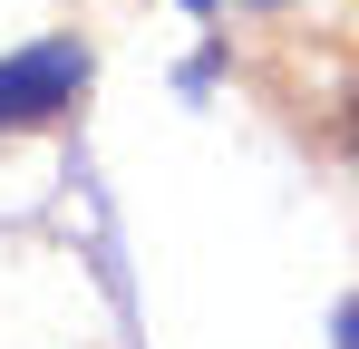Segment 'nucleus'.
I'll return each instance as SVG.
<instances>
[{"label": "nucleus", "mask_w": 359, "mask_h": 349, "mask_svg": "<svg viewBox=\"0 0 359 349\" xmlns=\"http://www.w3.org/2000/svg\"><path fill=\"white\" fill-rule=\"evenodd\" d=\"M78 88H88V49L78 39H39V49L0 58V126H49V116H68Z\"/></svg>", "instance_id": "nucleus-1"}, {"label": "nucleus", "mask_w": 359, "mask_h": 349, "mask_svg": "<svg viewBox=\"0 0 359 349\" xmlns=\"http://www.w3.org/2000/svg\"><path fill=\"white\" fill-rule=\"evenodd\" d=\"M194 10H224V0H194Z\"/></svg>", "instance_id": "nucleus-2"}]
</instances>
